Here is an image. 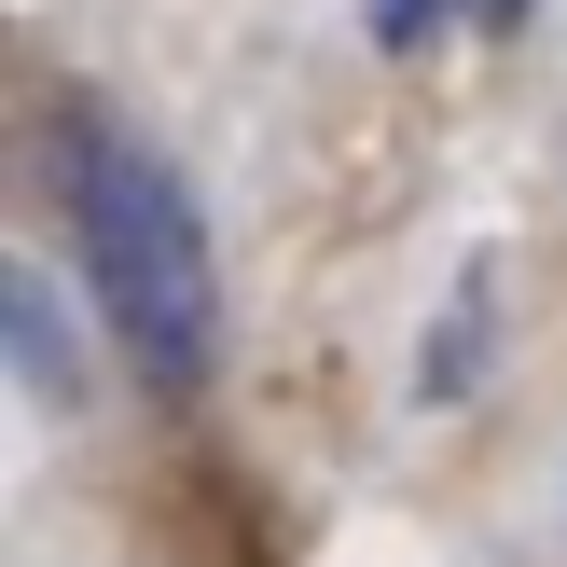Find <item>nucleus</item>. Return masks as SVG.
Returning a JSON list of instances; mask_svg holds the SVG:
<instances>
[{
    "instance_id": "obj_2",
    "label": "nucleus",
    "mask_w": 567,
    "mask_h": 567,
    "mask_svg": "<svg viewBox=\"0 0 567 567\" xmlns=\"http://www.w3.org/2000/svg\"><path fill=\"white\" fill-rule=\"evenodd\" d=\"M443 14H457V0H374V28H388V42H430ZM471 14H485V0H471Z\"/></svg>"
},
{
    "instance_id": "obj_3",
    "label": "nucleus",
    "mask_w": 567,
    "mask_h": 567,
    "mask_svg": "<svg viewBox=\"0 0 567 567\" xmlns=\"http://www.w3.org/2000/svg\"><path fill=\"white\" fill-rule=\"evenodd\" d=\"M485 14H526V0H485Z\"/></svg>"
},
{
    "instance_id": "obj_1",
    "label": "nucleus",
    "mask_w": 567,
    "mask_h": 567,
    "mask_svg": "<svg viewBox=\"0 0 567 567\" xmlns=\"http://www.w3.org/2000/svg\"><path fill=\"white\" fill-rule=\"evenodd\" d=\"M42 194H55V221H70V264H83V291H97V332L125 347V374L166 388V402H194L208 360H221V264H208L194 194L166 181V153L125 138L111 111L55 97L42 111Z\"/></svg>"
}]
</instances>
